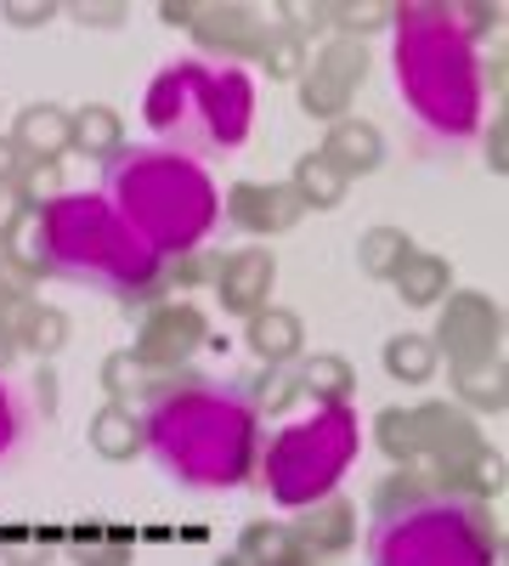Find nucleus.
<instances>
[{"instance_id":"nucleus-21","label":"nucleus","mask_w":509,"mask_h":566,"mask_svg":"<svg viewBox=\"0 0 509 566\" xmlns=\"http://www.w3.org/2000/svg\"><path fill=\"white\" fill-rule=\"evenodd\" d=\"M238 560L244 566H317L300 538L289 533V522H255L238 533Z\"/></svg>"},{"instance_id":"nucleus-14","label":"nucleus","mask_w":509,"mask_h":566,"mask_svg":"<svg viewBox=\"0 0 509 566\" xmlns=\"http://www.w3.org/2000/svg\"><path fill=\"white\" fill-rule=\"evenodd\" d=\"M7 142H12V154L29 159V165H63V154H68V108L63 103H29L12 119Z\"/></svg>"},{"instance_id":"nucleus-11","label":"nucleus","mask_w":509,"mask_h":566,"mask_svg":"<svg viewBox=\"0 0 509 566\" xmlns=\"http://www.w3.org/2000/svg\"><path fill=\"white\" fill-rule=\"evenodd\" d=\"M266 18L255 7H233V0H204L199 18H193V40L204 45V52L226 69H238V63H255L261 57V45H266Z\"/></svg>"},{"instance_id":"nucleus-26","label":"nucleus","mask_w":509,"mask_h":566,"mask_svg":"<svg viewBox=\"0 0 509 566\" xmlns=\"http://www.w3.org/2000/svg\"><path fill=\"white\" fill-rule=\"evenodd\" d=\"M453 386L470 408L481 413H503L509 391H503V363L498 357H481V363H453Z\"/></svg>"},{"instance_id":"nucleus-41","label":"nucleus","mask_w":509,"mask_h":566,"mask_svg":"<svg viewBox=\"0 0 509 566\" xmlns=\"http://www.w3.org/2000/svg\"><path fill=\"white\" fill-rule=\"evenodd\" d=\"M34 402H40V413H52V408H57V374H52V363H40V368H34Z\"/></svg>"},{"instance_id":"nucleus-23","label":"nucleus","mask_w":509,"mask_h":566,"mask_svg":"<svg viewBox=\"0 0 509 566\" xmlns=\"http://www.w3.org/2000/svg\"><path fill=\"white\" fill-rule=\"evenodd\" d=\"M346 176L322 159V154H300L295 170H289V193L306 205V210H340L346 205Z\"/></svg>"},{"instance_id":"nucleus-34","label":"nucleus","mask_w":509,"mask_h":566,"mask_svg":"<svg viewBox=\"0 0 509 566\" xmlns=\"http://www.w3.org/2000/svg\"><path fill=\"white\" fill-rule=\"evenodd\" d=\"M23 442H29V408H23V397L7 386V374H0V464L18 459Z\"/></svg>"},{"instance_id":"nucleus-27","label":"nucleus","mask_w":509,"mask_h":566,"mask_svg":"<svg viewBox=\"0 0 509 566\" xmlns=\"http://www.w3.org/2000/svg\"><path fill=\"white\" fill-rule=\"evenodd\" d=\"M18 346L34 352L40 363H52V357L68 346V312L45 306V301H29V312H23V323H18Z\"/></svg>"},{"instance_id":"nucleus-43","label":"nucleus","mask_w":509,"mask_h":566,"mask_svg":"<svg viewBox=\"0 0 509 566\" xmlns=\"http://www.w3.org/2000/svg\"><path fill=\"white\" fill-rule=\"evenodd\" d=\"M18 165H23V159L12 154V142H7V136H0V187H12V176H18Z\"/></svg>"},{"instance_id":"nucleus-15","label":"nucleus","mask_w":509,"mask_h":566,"mask_svg":"<svg viewBox=\"0 0 509 566\" xmlns=\"http://www.w3.org/2000/svg\"><path fill=\"white\" fill-rule=\"evenodd\" d=\"M289 533L300 538V549H306L311 560H335V555H346L351 538H357V515H351V504H346L340 493H329V499L306 504L300 522H289Z\"/></svg>"},{"instance_id":"nucleus-24","label":"nucleus","mask_w":509,"mask_h":566,"mask_svg":"<svg viewBox=\"0 0 509 566\" xmlns=\"http://www.w3.org/2000/svg\"><path fill=\"white\" fill-rule=\"evenodd\" d=\"M380 363H385V374L396 386H431L436 368H442V352H436L431 335H391Z\"/></svg>"},{"instance_id":"nucleus-9","label":"nucleus","mask_w":509,"mask_h":566,"mask_svg":"<svg viewBox=\"0 0 509 566\" xmlns=\"http://www.w3.org/2000/svg\"><path fill=\"white\" fill-rule=\"evenodd\" d=\"M210 340V317L193 306V301H159L148 317H142V335H136V357H142L153 374H170V368H181L199 346Z\"/></svg>"},{"instance_id":"nucleus-30","label":"nucleus","mask_w":509,"mask_h":566,"mask_svg":"<svg viewBox=\"0 0 509 566\" xmlns=\"http://www.w3.org/2000/svg\"><path fill=\"white\" fill-rule=\"evenodd\" d=\"M12 193H18V199H23L34 216H40L45 205H57V199L68 193L63 165H29V159H23V165H18V176H12Z\"/></svg>"},{"instance_id":"nucleus-5","label":"nucleus","mask_w":509,"mask_h":566,"mask_svg":"<svg viewBox=\"0 0 509 566\" xmlns=\"http://www.w3.org/2000/svg\"><path fill=\"white\" fill-rule=\"evenodd\" d=\"M142 114H148L153 136H165L188 159L193 154H233L255 119V85L244 69L181 57V63L159 69V80L142 97Z\"/></svg>"},{"instance_id":"nucleus-16","label":"nucleus","mask_w":509,"mask_h":566,"mask_svg":"<svg viewBox=\"0 0 509 566\" xmlns=\"http://www.w3.org/2000/svg\"><path fill=\"white\" fill-rule=\"evenodd\" d=\"M317 154L329 159L346 181H351V176H374V170L385 165V136L368 125V119L346 114V119L329 125V136H322V148H317Z\"/></svg>"},{"instance_id":"nucleus-32","label":"nucleus","mask_w":509,"mask_h":566,"mask_svg":"<svg viewBox=\"0 0 509 566\" xmlns=\"http://www.w3.org/2000/svg\"><path fill=\"white\" fill-rule=\"evenodd\" d=\"M380 448L396 459V470H413V459H420V424H413V408H385L380 413Z\"/></svg>"},{"instance_id":"nucleus-10","label":"nucleus","mask_w":509,"mask_h":566,"mask_svg":"<svg viewBox=\"0 0 509 566\" xmlns=\"http://www.w3.org/2000/svg\"><path fill=\"white\" fill-rule=\"evenodd\" d=\"M436 352L447 363H481V357H498V340H503V312L465 290V295H447L442 301V328H436Z\"/></svg>"},{"instance_id":"nucleus-29","label":"nucleus","mask_w":509,"mask_h":566,"mask_svg":"<svg viewBox=\"0 0 509 566\" xmlns=\"http://www.w3.org/2000/svg\"><path fill=\"white\" fill-rule=\"evenodd\" d=\"M74 560L79 566H136V544H130L125 527H79Z\"/></svg>"},{"instance_id":"nucleus-35","label":"nucleus","mask_w":509,"mask_h":566,"mask_svg":"<svg viewBox=\"0 0 509 566\" xmlns=\"http://www.w3.org/2000/svg\"><path fill=\"white\" fill-rule=\"evenodd\" d=\"M458 488H470L476 504H481V499H498V493H503V459L481 442V448L470 453V464H465V476H458Z\"/></svg>"},{"instance_id":"nucleus-19","label":"nucleus","mask_w":509,"mask_h":566,"mask_svg":"<svg viewBox=\"0 0 509 566\" xmlns=\"http://www.w3.org/2000/svg\"><path fill=\"white\" fill-rule=\"evenodd\" d=\"M295 386H300V397H317L322 408H351V397H357V368H351L346 357H335V352H317V357H306V363L295 368Z\"/></svg>"},{"instance_id":"nucleus-28","label":"nucleus","mask_w":509,"mask_h":566,"mask_svg":"<svg viewBox=\"0 0 509 566\" xmlns=\"http://www.w3.org/2000/svg\"><path fill=\"white\" fill-rule=\"evenodd\" d=\"M103 386H108V397L114 402H136V397H153L159 386H165V374H153L136 352H114V357H103Z\"/></svg>"},{"instance_id":"nucleus-3","label":"nucleus","mask_w":509,"mask_h":566,"mask_svg":"<svg viewBox=\"0 0 509 566\" xmlns=\"http://www.w3.org/2000/svg\"><path fill=\"white\" fill-rule=\"evenodd\" d=\"M103 170H108L103 199L159 261L204 250V239L221 221V199L199 159L165 148H119L114 159H103Z\"/></svg>"},{"instance_id":"nucleus-18","label":"nucleus","mask_w":509,"mask_h":566,"mask_svg":"<svg viewBox=\"0 0 509 566\" xmlns=\"http://www.w3.org/2000/svg\"><path fill=\"white\" fill-rule=\"evenodd\" d=\"M125 148V119L108 103H91V108H68V154L85 159H114Z\"/></svg>"},{"instance_id":"nucleus-4","label":"nucleus","mask_w":509,"mask_h":566,"mask_svg":"<svg viewBox=\"0 0 509 566\" xmlns=\"http://www.w3.org/2000/svg\"><path fill=\"white\" fill-rule=\"evenodd\" d=\"M45 272L74 277L85 290H103L114 301H148L159 295L165 261L125 227V216L103 193H63L40 210Z\"/></svg>"},{"instance_id":"nucleus-12","label":"nucleus","mask_w":509,"mask_h":566,"mask_svg":"<svg viewBox=\"0 0 509 566\" xmlns=\"http://www.w3.org/2000/svg\"><path fill=\"white\" fill-rule=\"evenodd\" d=\"M221 210L250 239H277V232H289L306 216V205L289 193V181H233Z\"/></svg>"},{"instance_id":"nucleus-31","label":"nucleus","mask_w":509,"mask_h":566,"mask_svg":"<svg viewBox=\"0 0 509 566\" xmlns=\"http://www.w3.org/2000/svg\"><path fill=\"white\" fill-rule=\"evenodd\" d=\"M340 40H362V34H374V29H391L396 23V7L391 0H351V7H329Z\"/></svg>"},{"instance_id":"nucleus-33","label":"nucleus","mask_w":509,"mask_h":566,"mask_svg":"<svg viewBox=\"0 0 509 566\" xmlns=\"http://www.w3.org/2000/svg\"><path fill=\"white\" fill-rule=\"evenodd\" d=\"M255 63L266 69V80H300L306 74V40H295L289 29H272Z\"/></svg>"},{"instance_id":"nucleus-8","label":"nucleus","mask_w":509,"mask_h":566,"mask_svg":"<svg viewBox=\"0 0 509 566\" xmlns=\"http://www.w3.org/2000/svg\"><path fill=\"white\" fill-rule=\"evenodd\" d=\"M362 80H368V45L362 40H329L306 63V74H300V108L311 119L335 125V119H346V108L362 91Z\"/></svg>"},{"instance_id":"nucleus-20","label":"nucleus","mask_w":509,"mask_h":566,"mask_svg":"<svg viewBox=\"0 0 509 566\" xmlns=\"http://www.w3.org/2000/svg\"><path fill=\"white\" fill-rule=\"evenodd\" d=\"M91 448H97V459H108V464H125V459L142 453L148 437H142V419H136V408H125V402L97 408V419H91Z\"/></svg>"},{"instance_id":"nucleus-7","label":"nucleus","mask_w":509,"mask_h":566,"mask_svg":"<svg viewBox=\"0 0 509 566\" xmlns=\"http://www.w3.org/2000/svg\"><path fill=\"white\" fill-rule=\"evenodd\" d=\"M351 459H357V413L351 408H317L311 419L284 424L266 442L261 476H266V493L284 510H306L340 488Z\"/></svg>"},{"instance_id":"nucleus-25","label":"nucleus","mask_w":509,"mask_h":566,"mask_svg":"<svg viewBox=\"0 0 509 566\" xmlns=\"http://www.w3.org/2000/svg\"><path fill=\"white\" fill-rule=\"evenodd\" d=\"M407 255H413V239H407L402 227H368L362 244H357V266H362L368 277H380V283H391Z\"/></svg>"},{"instance_id":"nucleus-6","label":"nucleus","mask_w":509,"mask_h":566,"mask_svg":"<svg viewBox=\"0 0 509 566\" xmlns=\"http://www.w3.org/2000/svg\"><path fill=\"white\" fill-rule=\"evenodd\" d=\"M498 544L487 527V510L470 499L425 493L396 504L374 527V566H492Z\"/></svg>"},{"instance_id":"nucleus-37","label":"nucleus","mask_w":509,"mask_h":566,"mask_svg":"<svg viewBox=\"0 0 509 566\" xmlns=\"http://www.w3.org/2000/svg\"><path fill=\"white\" fill-rule=\"evenodd\" d=\"M74 18L85 29H119L130 18V7H119V0H74Z\"/></svg>"},{"instance_id":"nucleus-36","label":"nucleus","mask_w":509,"mask_h":566,"mask_svg":"<svg viewBox=\"0 0 509 566\" xmlns=\"http://www.w3.org/2000/svg\"><path fill=\"white\" fill-rule=\"evenodd\" d=\"M295 397H300L295 374H289V368H272L266 380H261V391H250V408H255V413H284Z\"/></svg>"},{"instance_id":"nucleus-39","label":"nucleus","mask_w":509,"mask_h":566,"mask_svg":"<svg viewBox=\"0 0 509 566\" xmlns=\"http://www.w3.org/2000/svg\"><path fill=\"white\" fill-rule=\"evenodd\" d=\"M29 216H34V210L12 193V187H0V250H7V239H12V232H18Z\"/></svg>"},{"instance_id":"nucleus-42","label":"nucleus","mask_w":509,"mask_h":566,"mask_svg":"<svg viewBox=\"0 0 509 566\" xmlns=\"http://www.w3.org/2000/svg\"><path fill=\"white\" fill-rule=\"evenodd\" d=\"M199 7H204V0H165V7H159V18H165V23H176V29H193Z\"/></svg>"},{"instance_id":"nucleus-1","label":"nucleus","mask_w":509,"mask_h":566,"mask_svg":"<svg viewBox=\"0 0 509 566\" xmlns=\"http://www.w3.org/2000/svg\"><path fill=\"white\" fill-rule=\"evenodd\" d=\"M142 437L153 459L188 488H238L261 464V413L244 391L215 380H181L148 397Z\"/></svg>"},{"instance_id":"nucleus-13","label":"nucleus","mask_w":509,"mask_h":566,"mask_svg":"<svg viewBox=\"0 0 509 566\" xmlns=\"http://www.w3.org/2000/svg\"><path fill=\"white\" fill-rule=\"evenodd\" d=\"M272 283H277V255L272 250H233V255H221V266H215V301H221V312H233V317H255V312H266L272 301Z\"/></svg>"},{"instance_id":"nucleus-38","label":"nucleus","mask_w":509,"mask_h":566,"mask_svg":"<svg viewBox=\"0 0 509 566\" xmlns=\"http://www.w3.org/2000/svg\"><path fill=\"white\" fill-rule=\"evenodd\" d=\"M0 18L18 23V29H40V23L57 18V0H7V7H0Z\"/></svg>"},{"instance_id":"nucleus-17","label":"nucleus","mask_w":509,"mask_h":566,"mask_svg":"<svg viewBox=\"0 0 509 566\" xmlns=\"http://www.w3.org/2000/svg\"><path fill=\"white\" fill-rule=\"evenodd\" d=\"M244 346H250L266 368H289V363H300V352H306V328H300L295 312L266 306V312H255V317L244 323Z\"/></svg>"},{"instance_id":"nucleus-22","label":"nucleus","mask_w":509,"mask_h":566,"mask_svg":"<svg viewBox=\"0 0 509 566\" xmlns=\"http://www.w3.org/2000/svg\"><path fill=\"white\" fill-rule=\"evenodd\" d=\"M391 283H396V295H402L407 306H420V312H425V306H442V301L453 295V266H447L442 255L413 250Z\"/></svg>"},{"instance_id":"nucleus-40","label":"nucleus","mask_w":509,"mask_h":566,"mask_svg":"<svg viewBox=\"0 0 509 566\" xmlns=\"http://www.w3.org/2000/svg\"><path fill=\"white\" fill-rule=\"evenodd\" d=\"M487 165H492V176L509 170V130H503V119L487 125Z\"/></svg>"},{"instance_id":"nucleus-44","label":"nucleus","mask_w":509,"mask_h":566,"mask_svg":"<svg viewBox=\"0 0 509 566\" xmlns=\"http://www.w3.org/2000/svg\"><path fill=\"white\" fill-rule=\"evenodd\" d=\"M215 566H244V560H238V555H226V560H215Z\"/></svg>"},{"instance_id":"nucleus-2","label":"nucleus","mask_w":509,"mask_h":566,"mask_svg":"<svg viewBox=\"0 0 509 566\" xmlns=\"http://www.w3.org/2000/svg\"><path fill=\"white\" fill-rule=\"evenodd\" d=\"M396 85L436 148H458L481 125V57L453 7H396Z\"/></svg>"}]
</instances>
